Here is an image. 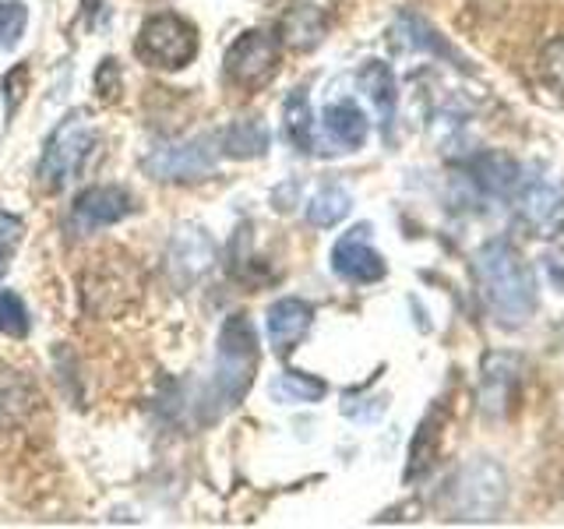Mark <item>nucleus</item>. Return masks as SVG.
Segmentation results:
<instances>
[{
    "instance_id": "f257e3e1",
    "label": "nucleus",
    "mask_w": 564,
    "mask_h": 529,
    "mask_svg": "<svg viewBox=\"0 0 564 529\" xmlns=\"http://www.w3.org/2000/svg\"><path fill=\"white\" fill-rule=\"evenodd\" d=\"M476 287L494 322L505 328L525 325L536 311V279L533 269L522 261V255L508 240H490L480 247V255L473 261Z\"/></svg>"
},
{
    "instance_id": "f03ea898",
    "label": "nucleus",
    "mask_w": 564,
    "mask_h": 529,
    "mask_svg": "<svg viewBox=\"0 0 564 529\" xmlns=\"http://www.w3.org/2000/svg\"><path fill=\"white\" fill-rule=\"evenodd\" d=\"M258 375V335L254 325L243 314H234L223 325L219 353H216V375H212V396L219 406H237Z\"/></svg>"
},
{
    "instance_id": "7ed1b4c3",
    "label": "nucleus",
    "mask_w": 564,
    "mask_h": 529,
    "mask_svg": "<svg viewBox=\"0 0 564 529\" xmlns=\"http://www.w3.org/2000/svg\"><path fill=\"white\" fill-rule=\"evenodd\" d=\"M134 50L152 67L181 71L198 57V29L181 14H155L141 25Z\"/></svg>"
},
{
    "instance_id": "20e7f679",
    "label": "nucleus",
    "mask_w": 564,
    "mask_h": 529,
    "mask_svg": "<svg viewBox=\"0 0 564 529\" xmlns=\"http://www.w3.org/2000/svg\"><path fill=\"white\" fill-rule=\"evenodd\" d=\"M93 145H96V131L88 128V123H82V117H70L46 141V152L40 159V181L50 191L67 187L85 170Z\"/></svg>"
},
{
    "instance_id": "39448f33",
    "label": "nucleus",
    "mask_w": 564,
    "mask_h": 529,
    "mask_svg": "<svg viewBox=\"0 0 564 529\" xmlns=\"http://www.w3.org/2000/svg\"><path fill=\"white\" fill-rule=\"evenodd\" d=\"M141 293V272L128 255L99 258V264L85 272V307L93 314H117L134 304Z\"/></svg>"
},
{
    "instance_id": "423d86ee",
    "label": "nucleus",
    "mask_w": 564,
    "mask_h": 529,
    "mask_svg": "<svg viewBox=\"0 0 564 529\" xmlns=\"http://www.w3.org/2000/svg\"><path fill=\"white\" fill-rule=\"evenodd\" d=\"M279 71V40L272 32H243L240 40L226 50V75L240 88H261L269 85Z\"/></svg>"
},
{
    "instance_id": "0eeeda50",
    "label": "nucleus",
    "mask_w": 564,
    "mask_h": 529,
    "mask_svg": "<svg viewBox=\"0 0 564 529\" xmlns=\"http://www.w3.org/2000/svg\"><path fill=\"white\" fill-rule=\"evenodd\" d=\"M216 138H191L181 145H163L155 149L145 166L159 181H202L212 170H216Z\"/></svg>"
},
{
    "instance_id": "6e6552de",
    "label": "nucleus",
    "mask_w": 564,
    "mask_h": 529,
    "mask_svg": "<svg viewBox=\"0 0 564 529\" xmlns=\"http://www.w3.org/2000/svg\"><path fill=\"white\" fill-rule=\"evenodd\" d=\"M134 212L131 194L123 187H88L78 194V202L70 205V229L82 234H96L120 219H128Z\"/></svg>"
},
{
    "instance_id": "1a4fd4ad",
    "label": "nucleus",
    "mask_w": 564,
    "mask_h": 529,
    "mask_svg": "<svg viewBox=\"0 0 564 529\" xmlns=\"http://www.w3.org/2000/svg\"><path fill=\"white\" fill-rule=\"evenodd\" d=\"M332 269H335V276H343L346 282H360V287L384 279V272H388L384 258L367 244V226L352 229V234H346L332 247Z\"/></svg>"
},
{
    "instance_id": "9d476101",
    "label": "nucleus",
    "mask_w": 564,
    "mask_h": 529,
    "mask_svg": "<svg viewBox=\"0 0 564 529\" xmlns=\"http://www.w3.org/2000/svg\"><path fill=\"white\" fill-rule=\"evenodd\" d=\"M519 378H522V364L508 353H490L484 360V388H480V402L487 417H505L511 410V402L519 396Z\"/></svg>"
},
{
    "instance_id": "9b49d317",
    "label": "nucleus",
    "mask_w": 564,
    "mask_h": 529,
    "mask_svg": "<svg viewBox=\"0 0 564 529\" xmlns=\"http://www.w3.org/2000/svg\"><path fill=\"white\" fill-rule=\"evenodd\" d=\"M314 322V307L307 300H296V296H286V300H275L269 307V343L275 353H290L300 339L307 335Z\"/></svg>"
},
{
    "instance_id": "f8f14e48",
    "label": "nucleus",
    "mask_w": 564,
    "mask_h": 529,
    "mask_svg": "<svg viewBox=\"0 0 564 529\" xmlns=\"http://www.w3.org/2000/svg\"><path fill=\"white\" fill-rule=\"evenodd\" d=\"M325 32H328V14H325V8L311 4V0H296V4H290V11L282 14V22H279L282 43L293 50H314L325 40Z\"/></svg>"
},
{
    "instance_id": "ddd939ff",
    "label": "nucleus",
    "mask_w": 564,
    "mask_h": 529,
    "mask_svg": "<svg viewBox=\"0 0 564 529\" xmlns=\"http://www.w3.org/2000/svg\"><path fill=\"white\" fill-rule=\"evenodd\" d=\"M35 406V385L8 364H0V431L25 420Z\"/></svg>"
},
{
    "instance_id": "4468645a",
    "label": "nucleus",
    "mask_w": 564,
    "mask_h": 529,
    "mask_svg": "<svg viewBox=\"0 0 564 529\" xmlns=\"http://www.w3.org/2000/svg\"><path fill=\"white\" fill-rule=\"evenodd\" d=\"M325 131H328V138L335 141V145L360 149L367 141V134H370V123H367V117H364V110L357 102L339 99V102L325 106Z\"/></svg>"
},
{
    "instance_id": "2eb2a0df",
    "label": "nucleus",
    "mask_w": 564,
    "mask_h": 529,
    "mask_svg": "<svg viewBox=\"0 0 564 529\" xmlns=\"http://www.w3.org/2000/svg\"><path fill=\"white\" fill-rule=\"evenodd\" d=\"M441 428H445V413H441V406L423 417L420 431L410 445V466H405V481H420V476H427L431 466L437 463V452H441Z\"/></svg>"
},
{
    "instance_id": "dca6fc26",
    "label": "nucleus",
    "mask_w": 564,
    "mask_h": 529,
    "mask_svg": "<svg viewBox=\"0 0 564 529\" xmlns=\"http://www.w3.org/2000/svg\"><path fill=\"white\" fill-rule=\"evenodd\" d=\"M360 88L370 96V102L378 106V117L384 128H392V120H395V75H392V67L381 64V61H367L360 67V75H357Z\"/></svg>"
},
{
    "instance_id": "f3484780",
    "label": "nucleus",
    "mask_w": 564,
    "mask_h": 529,
    "mask_svg": "<svg viewBox=\"0 0 564 529\" xmlns=\"http://www.w3.org/2000/svg\"><path fill=\"white\" fill-rule=\"evenodd\" d=\"M264 149H269V131L261 120H237L223 138V152L234 159H254L264 155Z\"/></svg>"
},
{
    "instance_id": "a211bd4d",
    "label": "nucleus",
    "mask_w": 564,
    "mask_h": 529,
    "mask_svg": "<svg viewBox=\"0 0 564 529\" xmlns=\"http://www.w3.org/2000/svg\"><path fill=\"white\" fill-rule=\"evenodd\" d=\"M349 205H352L349 191L339 187V184H332V187L317 191L314 198H311V205H307V223L317 226V229H328V226L343 223L349 216Z\"/></svg>"
},
{
    "instance_id": "6ab92c4d",
    "label": "nucleus",
    "mask_w": 564,
    "mask_h": 529,
    "mask_svg": "<svg viewBox=\"0 0 564 529\" xmlns=\"http://www.w3.org/2000/svg\"><path fill=\"white\" fill-rule=\"evenodd\" d=\"M328 385L322 378H311L304 370H286L272 381V399L279 402H317L325 399Z\"/></svg>"
},
{
    "instance_id": "aec40b11",
    "label": "nucleus",
    "mask_w": 564,
    "mask_h": 529,
    "mask_svg": "<svg viewBox=\"0 0 564 529\" xmlns=\"http://www.w3.org/2000/svg\"><path fill=\"white\" fill-rule=\"evenodd\" d=\"M286 138L300 152H311L314 149V123H311V102L304 88L286 99Z\"/></svg>"
},
{
    "instance_id": "412c9836",
    "label": "nucleus",
    "mask_w": 564,
    "mask_h": 529,
    "mask_svg": "<svg viewBox=\"0 0 564 529\" xmlns=\"http://www.w3.org/2000/svg\"><path fill=\"white\" fill-rule=\"evenodd\" d=\"M476 176H480V184L490 187V191H498V194H508L511 187L519 184V166L511 163L508 155H498V152H487L476 159Z\"/></svg>"
},
{
    "instance_id": "4be33fe9",
    "label": "nucleus",
    "mask_w": 564,
    "mask_h": 529,
    "mask_svg": "<svg viewBox=\"0 0 564 529\" xmlns=\"http://www.w3.org/2000/svg\"><path fill=\"white\" fill-rule=\"evenodd\" d=\"M25 25H29V8L22 0L0 4V50H14L18 40L25 35Z\"/></svg>"
},
{
    "instance_id": "5701e85b",
    "label": "nucleus",
    "mask_w": 564,
    "mask_h": 529,
    "mask_svg": "<svg viewBox=\"0 0 564 529\" xmlns=\"http://www.w3.org/2000/svg\"><path fill=\"white\" fill-rule=\"evenodd\" d=\"M540 78L546 88H554V93L564 99V35L561 40H551L543 50H540Z\"/></svg>"
},
{
    "instance_id": "b1692460",
    "label": "nucleus",
    "mask_w": 564,
    "mask_h": 529,
    "mask_svg": "<svg viewBox=\"0 0 564 529\" xmlns=\"http://www.w3.org/2000/svg\"><path fill=\"white\" fill-rule=\"evenodd\" d=\"M29 311L22 304V296L4 290L0 293V332L11 335V339H22V335H29Z\"/></svg>"
},
{
    "instance_id": "393cba45",
    "label": "nucleus",
    "mask_w": 564,
    "mask_h": 529,
    "mask_svg": "<svg viewBox=\"0 0 564 529\" xmlns=\"http://www.w3.org/2000/svg\"><path fill=\"white\" fill-rule=\"evenodd\" d=\"M18 240H22V219L8 216V212H0V272L8 269V261L14 255Z\"/></svg>"
},
{
    "instance_id": "a878e982",
    "label": "nucleus",
    "mask_w": 564,
    "mask_h": 529,
    "mask_svg": "<svg viewBox=\"0 0 564 529\" xmlns=\"http://www.w3.org/2000/svg\"><path fill=\"white\" fill-rule=\"evenodd\" d=\"M546 276H551V282L557 290H564V229L554 237V244L546 247Z\"/></svg>"
},
{
    "instance_id": "bb28decb",
    "label": "nucleus",
    "mask_w": 564,
    "mask_h": 529,
    "mask_svg": "<svg viewBox=\"0 0 564 529\" xmlns=\"http://www.w3.org/2000/svg\"><path fill=\"white\" fill-rule=\"evenodd\" d=\"M96 85H99L102 99H117V93H120V67H117V61H102L99 75H96Z\"/></svg>"
},
{
    "instance_id": "cd10ccee",
    "label": "nucleus",
    "mask_w": 564,
    "mask_h": 529,
    "mask_svg": "<svg viewBox=\"0 0 564 529\" xmlns=\"http://www.w3.org/2000/svg\"><path fill=\"white\" fill-rule=\"evenodd\" d=\"M25 78H29V67H25V64H18V67L11 71V75L4 78V102L11 99V110L18 106V99L25 96V93H22V88H25Z\"/></svg>"
}]
</instances>
